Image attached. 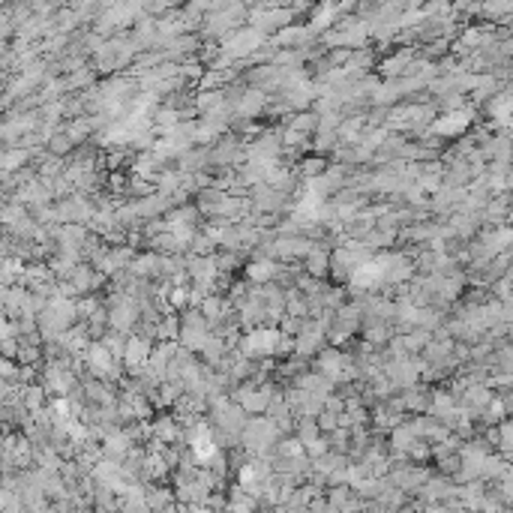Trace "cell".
Listing matches in <instances>:
<instances>
[{
	"label": "cell",
	"instance_id": "1f68e13d",
	"mask_svg": "<svg viewBox=\"0 0 513 513\" xmlns=\"http://www.w3.org/2000/svg\"><path fill=\"white\" fill-rule=\"evenodd\" d=\"M93 81H97V70H90V66H81L79 72L66 75V88L75 90V88H93Z\"/></svg>",
	"mask_w": 513,
	"mask_h": 513
},
{
	"label": "cell",
	"instance_id": "9c48e42d",
	"mask_svg": "<svg viewBox=\"0 0 513 513\" xmlns=\"http://www.w3.org/2000/svg\"><path fill=\"white\" fill-rule=\"evenodd\" d=\"M325 336H327V330L321 327L318 321H307L303 330L298 334V339H294V351H298L300 357L316 355V351H321V345H325Z\"/></svg>",
	"mask_w": 513,
	"mask_h": 513
},
{
	"label": "cell",
	"instance_id": "7bdbcfd3",
	"mask_svg": "<svg viewBox=\"0 0 513 513\" xmlns=\"http://www.w3.org/2000/svg\"><path fill=\"white\" fill-rule=\"evenodd\" d=\"M309 453H312V456H321V453H325V441H321V439L312 441V444H309Z\"/></svg>",
	"mask_w": 513,
	"mask_h": 513
},
{
	"label": "cell",
	"instance_id": "83f0119b",
	"mask_svg": "<svg viewBox=\"0 0 513 513\" xmlns=\"http://www.w3.org/2000/svg\"><path fill=\"white\" fill-rule=\"evenodd\" d=\"M202 355L207 357V364H211V366H220L222 360L228 357V342H225V336H220V334L211 336V339H207V345H204Z\"/></svg>",
	"mask_w": 513,
	"mask_h": 513
},
{
	"label": "cell",
	"instance_id": "d6a6232c",
	"mask_svg": "<svg viewBox=\"0 0 513 513\" xmlns=\"http://www.w3.org/2000/svg\"><path fill=\"white\" fill-rule=\"evenodd\" d=\"M99 342H102V345H106V348L111 351V357L117 360V364H120L123 357H127V342H129V339L123 336V334H114V330H111V334H108V336H102Z\"/></svg>",
	"mask_w": 513,
	"mask_h": 513
},
{
	"label": "cell",
	"instance_id": "44dd1931",
	"mask_svg": "<svg viewBox=\"0 0 513 513\" xmlns=\"http://www.w3.org/2000/svg\"><path fill=\"white\" fill-rule=\"evenodd\" d=\"M225 102H228L225 90H202L195 97V111L198 114H213V111L225 108Z\"/></svg>",
	"mask_w": 513,
	"mask_h": 513
},
{
	"label": "cell",
	"instance_id": "484cf974",
	"mask_svg": "<svg viewBox=\"0 0 513 513\" xmlns=\"http://www.w3.org/2000/svg\"><path fill=\"white\" fill-rule=\"evenodd\" d=\"M22 405L31 408L33 414H40L45 408V387L42 384H24L22 387Z\"/></svg>",
	"mask_w": 513,
	"mask_h": 513
},
{
	"label": "cell",
	"instance_id": "3957f363",
	"mask_svg": "<svg viewBox=\"0 0 513 513\" xmlns=\"http://www.w3.org/2000/svg\"><path fill=\"white\" fill-rule=\"evenodd\" d=\"M264 45H268V36H264L261 31H255L252 24H246V27H241V31H234L231 36H225L222 51L231 57V60H243V57L259 54Z\"/></svg>",
	"mask_w": 513,
	"mask_h": 513
},
{
	"label": "cell",
	"instance_id": "e575fe53",
	"mask_svg": "<svg viewBox=\"0 0 513 513\" xmlns=\"http://www.w3.org/2000/svg\"><path fill=\"white\" fill-rule=\"evenodd\" d=\"M364 336H366V342L369 345H384L387 339V327H384V321H366L364 325Z\"/></svg>",
	"mask_w": 513,
	"mask_h": 513
},
{
	"label": "cell",
	"instance_id": "d4e9b609",
	"mask_svg": "<svg viewBox=\"0 0 513 513\" xmlns=\"http://www.w3.org/2000/svg\"><path fill=\"white\" fill-rule=\"evenodd\" d=\"M180 108H174V106H168V108H159L156 111V117H154V129H159L163 136H168V132H174L177 127H180Z\"/></svg>",
	"mask_w": 513,
	"mask_h": 513
},
{
	"label": "cell",
	"instance_id": "5b68a950",
	"mask_svg": "<svg viewBox=\"0 0 513 513\" xmlns=\"http://www.w3.org/2000/svg\"><path fill=\"white\" fill-rule=\"evenodd\" d=\"M138 300H132L129 294H114L111 298V309H108V327L114 334H129L138 321Z\"/></svg>",
	"mask_w": 513,
	"mask_h": 513
},
{
	"label": "cell",
	"instance_id": "ffe728a7",
	"mask_svg": "<svg viewBox=\"0 0 513 513\" xmlns=\"http://www.w3.org/2000/svg\"><path fill=\"white\" fill-rule=\"evenodd\" d=\"M277 439V423L273 421H252L246 426V441L250 444H270Z\"/></svg>",
	"mask_w": 513,
	"mask_h": 513
},
{
	"label": "cell",
	"instance_id": "52a82bcc",
	"mask_svg": "<svg viewBox=\"0 0 513 513\" xmlns=\"http://www.w3.org/2000/svg\"><path fill=\"white\" fill-rule=\"evenodd\" d=\"M154 357V345H150V336L138 334V336H129L127 342V357H123V366L129 369L132 375H141Z\"/></svg>",
	"mask_w": 513,
	"mask_h": 513
},
{
	"label": "cell",
	"instance_id": "2e32d148",
	"mask_svg": "<svg viewBox=\"0 0 513 513\" xmlns=\"http://www.w3.org/2000/svg\"><path fill=\"white\" fill-rule=\"evenodd\" d=\"M279 273L282 270L273 259H252L250 264H246V277H250L252 282H259V285H270V279H277Z\"/></svg>",
	"mask_w": 513,
	"mask_h": 513
},
{
	"label": "cell",
	"instance_id": "f546056e",
	"mask_svg": "<svg viewBox=\"0 0 513 513\" xmlns=\"http://www.w3.org/2000/svg\"><path fill=\"white\" fill-rule=\"evenodd\" d=\"M63 132L72 138V145H81L84 138H90V132H93V120H90V117H75V120L66 123Z\"/></svg>",
	"mask_w": 513,
	"mask_h": 513
},
{
	"label": "cell",
	"instance_id": "603a6c76",
	"mask_svg": "<svg viewBox=\"0 0 513 513\" xmlns=\"http://www.w3.org/2000/svg\"><path fill=\"white\" fill-rule=\"evenodd\" d=\"M180 327H184V321H180L174 312H165V316L156 321V336H159V342H174V339H180Z\"/></svg>",
	"mask_w": 513,
	"mask_h": 513
},
{
	"label": "cell",
	"instance_id": "60d3db41",
	"mask_svg": "<svg viewBox=\"0 0 513 513\" xmlns=\"http://www.w3.org/2000/svg\"><path fill=\"white\" fill-rule=\"evenodd\" d=\"M336 423H339V414L325 408V414H321V426H325V430H336Z\"/></svg>",
	"mask_w": 513,
	"mask_h": 513
},
{
	"label": "cell",
	"instance_id": "8fae6325",
	"mask_svg": "<svg viewBox=\"0 0 513 513\" xmlns=\"http://www.w3.org/2000/svg\"><path fill=\"white\" fill-rule=\"evenodd\" d=\"M384 373L396 387H412L417 382V373H421V364H414L408 357H391L384 364Z\"/></svg>",
	"mask_w": 513,
	"mask_h": 513
},
{
	"label": "cell",
	"instance_id": "e0dca14e",
	"mask_svg": "<svg viewBox=\"0 0 513 513\" xmlns=\"http://www.w3.org/2000/svg\"><path fill=\"white\" fill-rule=\"evenodd\" d=\"M72 285V291L75 294H84V291H93L97 288V285L102 282V273L97 270V268H90V264H79V268H75V273L70 279H66Z\"/></svg>",
	"mask_w": 513,
	"mask_h": 513
},
{
	"label": "cell",
	"instance_id": "9a60e30c",
	"mask_svg": "<svg viewBox=\"0 0 513 513\" xmlns=\"http://www.w3.org/2000/svg\"><path fill=\"white\" fill-rule=\"evenodd\" d=\"M469 123H471V111H448L444 117L432 123V132H439V136H459V132L469 129Z\"/></svg>",
	"mask_w": 513,
	"mask_h": 513
},
{
	"label": "cell",
	"instance_id": "ac0fdd59",
	"mask_svg": "<svg viewBox=\"0 0 513 513\" xmlns=\"http://www.w3.org/2000/svg\"><path fill=\"white\" fill-rule=\"evenodd\" d=\"M279 204H282V193H279V189H273L268 184H261V186L252 189V207H255V211L273 213V211H279Z\"/></svg>",
	"mask_w": 513,
	"mask_h": 513
},
{
	"label": "cell",
	"instance_id": "f1b7e54d",
	"mask_svg": "<svg viewBox=\"0 0 513 513\" xmlns=\"http://www.w3.org/2000/svg\"><path fill=\"white\" fill-rule=\"evenodd\" d=\"M291 129H298V132H303V136H312V132H318V127H321V117L316 111H298L291 117V123H288Z\"/></svg>",
	"mask_w": 513,
	"mask_h": 513
},
{
	"label": "cell",
	"instance_id": "836d02e7",
	"mask_svg": "<svg viewBox=\"0 0 513 513\" xmlns=\"http://www.w3.org/2000/svg\"><path fill=\"white\" fill-rule=\"evenodd\" d=\"M72 147H75V145H72V138L66 136L63 129H57L54 136H51V141H49V154H51V156H57V159H63Z\"/></svg>",
	"mask_w": 513,
	"mask_h": 513
},
{
	"label": "cell",
	"instance_id": "6da1fadb",
	"mask_svg": "<svg viewBox=\"0 0 513 513\" xmlns=\"http://www.w3.org/2000/svg\"><path fill=\"white\" fill-rule=\"evenodd\" d=\"M136 51L138 45L132 36H114V40H106L102 42V49L93 54L97 57V70L99 72H117L123 66H129L136 60Z\"/></svg>",
	"mask_w": 513,
	"mask_h": 513
},
{
	"label": "cell",
	"instance_id": "8992f818",
	"mask_svg": "<svg viewBox=\"0 0 513 513\" xmlns=\"http://www.w3.org/2000/svg\"><path fill=\"white\" fill-rule=\"evenodd\" d=\"M81 360L97 378H106V382H117L120 378V364L111 357V351L102 342H90V348L81 355Z\"/></svg>",
	"mask_w": 513,
	"mask_h": 513
},
{
	"label": "cell",
	"instance_id": "4316f807",
	"mask_svg": "<svg viewBox=\"0 0 513 513\" xmlns=\"http://www.w3.org/2000/svg\"><path fill=\"white\" fill-rule=\"evenodd\" d=\"M412 66V54L408 51H399V54H393V57H387V60H382V75H387V79L393 81V75H405V70Z\"/></svg>",
	"mask_w": 513,
	"mask_h": 513
},
{
	"label": "cell",
	"instance_id": "7c38bea8",
	"mask_svg": "<svg viewBox=\"0 0 513 513\" xmlns=\"http://www.w3.org/2000/svg\"><path fill=\"white\" fill-rule=\"evenodd\" d=\"M339 13L342 9L336 6V3H321L318 9H312V15H309V33L312 36H325V33H330L336 27V22H339Z\"/></svg>",
	"mask_w": 513,
	"mask_h": 513
},
{
	"label": "cell",
	"instance_id": "ab89813d",
	"mask_svg": "<svg viewBox=\"0 0 513 513\" xmlns=\"http://www.w3.org/2000/svg\"><path fill=\"white\" fill-rule=\"evenodd\" d=\"M300 439L307 441V448H309L312 441H318V426L309 423V421H303V426H300Z\"/></svg>",
	"mask_w": 513,
	"mask_h": 513
},
{
	"label": "cell",
	"instance_id": "d590c367",
	"mask_svg": "<svg viewBox=\"0 0 513 513\" xmlns=\"http://www.w3.org/2000/svg\"><path fill=\"white\" fill-rule=\"evenodd\" d=\"M184 391H186V387H184V382H180V378H174V382H165V384H159V402L171 405L180 393H184Z\"/></svg>",
	"mask_w": 513,
	"mask_h": 513
},
{
	"label": "cell",
	"instance_id": "d6986e66",
	"mask_svg": "<svg viewBox=\"0 0 513 513\" xmlns=\"http://www.w3.org/2000/svg\"><path fill=\"white\" fill-rule=\"evenodd\" d=\"M129 273L136 279H147V277H159L163 273V255H156V252H147V255H138L136 261H132V268H129Z\"/></svg>",
	"mask_w": 513,
	"mask_h": 513
},
{
	"label": "cell",
	"instance_id": "30bf717a",
	"mask_svg": "<svg viewBox=\"0 0 513 513\" xmlns=\"http://www.w3.org/2000/svg\"><path fill=\"white\" fill-rule=\"evenodd\" d=\"M270 396H273L270 387H261V391H255V387H250V382H246V387L234 391V402L241 405L243 412L259 414V412H268V408H270V402H273Z\"/></svg>",
	"mask_w": 513,
	"mask_h": 513
},
{
	"label": "cell",
	"instance_id": "f35d334b",
	"mask_svg": "<svg viewBox=\"0 0 513 513\" xmlns=\"http://www.w3.org/2000/svg\"><path fill=\"white\" fill-rule=\"evenodd\" d=\"M154 432L159 435V439H174V432H177V426H174V421H168V417H163L156 426H154Z\"/></svg>",
	"mask_w": 513,
	"mask_h": 513
},
{
	"label": "cell",
	"instance_id": "8d00e7d4",
	"mask_svg": "<svg viewBox=\"0 0 513 513\" xmlns=\"http://www.w3.org/2000/svg\"><path fill=\"white\" fill-rule=\"evenodd\" d=\"M307 141H309V136H303V132L291 129V127L282 132V147H285V150H298V147H307Z\"/></svg>",
	"mask_w": 513,
	"mask_h": 513
},
{
	"label": "cell",
	"instance_id": "b9f144b4",
	"mask_svg": "<svg viewBox=\"0 0 513 513\" xmlns=\"http://www.w3.org/2000/svg\"><path fill=\"white\" fill-rule=\"evenodd\" d=\"M15 375H18V373H15L13 360H3V378H6V382H13V384H15Z\"/></svg>",
	"mask_w": 513,
	"mask_h": 513
},
{
	"label": "cell",
	"instance_id": "277c9868",
	"mask_svg": "<svg viewBox=\"0 0 513 513\" xmlns=\"http://www.w3.org/2000/svg\"><path fill=\"white\" fill-rule=\"evenodd\" d=\"M279 342H282L279 327H255L243 336L241 351L246 357H268V355H277L279 351Z\"/></svg>",
	"mask_w": 513,
	"mask_h": 513
},
{
	"label": "cell",
	"instance_id": "7a4b0ae2",
	"mask_svg": "<svg viewBox=\"0 0 513 513\" xmlns=\"http://www.w3.org/2000/svg\"><path fill=\"white\" fill-rule=\"evenodd\" d=\"M180 321H184V327H180V348H186V351H204V345H207V339H211L213 334H211V321H207L204 316H202V309H186L184 316H180Z\"/></svg>",
	"mask_w": 513,
	"mask_h": 513
},
{
	"label": "cell",
	"instance_id": "7402d4cb",
	"mask_svg": "<svg viewBox=\"0 0 513 513\" xmlns=\"http://www.w3.org/2000/svg\"><path fill=\"white\" fill-rule=\"evenodd\" d=\"M327 270H330V252L321 250V246H316V250L309 252V259H307V273L312 279H321V277H327Z\"/></svg>",
	"mask_w": 513,
	"mask_h": 513
},
{
	"label": "cell",
	"instance_id": "4dcf8cb0",
	"mask_svg": "<svg viewBox=\"0 0 513 513\" xmlns=\"http://www.w3.org/2000/svg\"><path fill=\"white\" fill-rule=\"evenodd\" d=\"M327 163H325V156H309V159H303L300 163V174H303V180H318V177H325L327 174Z\"/></svg>",
	"mask_w": 513,
	"mask_h": 513
},
{
	"label": "cell",
	"instance_id": "5bb4252c",
	"mask_svg": "<svg viewBox=\"0 0 513 513\" xmlns=\"http://www.w3.org/2000/svg\"><path fill=\"white\" fill-rule=\"evenodd\" d=\"M309 40H312V33H309L307 24H291V27H282V31L273 36V45H282V49H288V51H298Z\"/></svg>",
	"mask_w": 513,
	"mask_h": 513
},
{
	"label": "cell",
	"instance_id": "4fadbf2b",
	"mask_svg": "<svg viewBox=\"0 0 513 513\" xmlns=\"http://www.w3.org/2000/svg\"><path fill=\"white\" fill-rule=\"evenodd\" d=\"M241 159H246V147L237 138H222L211 150V165H241Z\"/></svg>",
	"mask_w": 513,
	"mask_h": 513
},
{
	"label": "cell",
	"instance_id": "cb8c5ba5",
	"mask_svg": "<svg viewBox=\"0 0 513 513\" xmlns=\"http://www.w3.org/2000/svg\"><path fill=\"white\" fill-rule=\"evenodd\" d=\"M27 159H31L27 147H6L3 156H0V168H3V174H13L15 168H24Z\"/></svg>",
	"mask_w": 513,
	"mask_h": 513
},
{
	"label": "cell",
	"instance_id": "74e56055",
	"mask_svg": "<svg viewBox=\"0 0 513 513\" xmlns=\"http://www.w3.org/2000/svg\"><path fill=\"white\" fill-rule=\"evenodd\" d=\"M40 355H42V351L36 345H31V342H22V348H18V360H22V366H33L36 360H40Z\"/></svg>",
	"mask_w": 513,
	"mask_h": 513
},
{
	"label": "cell",
	"instance_id": "ba28073f",
	"mask_svg": "<svg viewBox=\"0 0 513 513\" xmlns=\"http://www.w3.org/2000/svg\"><path fill=\"white\" fill-rule=\"evenodd\" d=\"M252 27L261 33L273 31V27H291V9H282V6H255L252 9Z\"/></svg>",
	"mask_w": 513,
	"mask_h": 513
}]
</instances>
